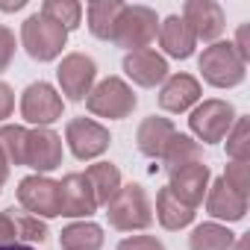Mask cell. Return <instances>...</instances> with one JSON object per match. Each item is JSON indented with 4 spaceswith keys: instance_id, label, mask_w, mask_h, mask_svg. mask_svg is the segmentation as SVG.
I'll return each mask as SVG.
<instances>
[{
    "instance_id": "cell-1",
    "label": "cell",
    "mask_w": 250,
    "mask_h": 250,
    "mask_svg": "<svg viewBox=\"0 0 250 250\" xmlns=\"http://www.w3.org/2000/svg\"><path fill=\"white\" fill-rule=\"evenodd\" d=\"M106 218H109V227H115L121 232L147 229L153 224V206H150L147 191L139 183L121 186L115 191V197L106 203Z\"/></svg>"
},
{
    "instance_id": "cell-2",
    "label": "cell",
    "mask_w": 250,
    "mask_h": 250,
    "mask_svg": "<svg viewBox=\"0 0 250 250\" xmlns=\"http://www.w3.org/2000/svg\"><path fill=\"white\" fill-rule=\"evenodd\" d=\"M156 33H159V15H156V9H150V6H142V3H124V9H121V15H118V24H115V33H112V44H118V47H124L127 53H133V50H145V47H150L153 44V39H156Z\"/></svg>"
},
{
    "instance_id": "cell-3",
    "label": "cell",
    "mask_w": 250,
    "mask_h": 250,
    "mask_svg": "<svg viewBox=\"0 0 250 250\" xmlns=\"http://www.w3.org/2000/svg\"><path fill=\"white\" fill-rule=\"evenodd\" d=\"M200 74L212 88H235L247 77V62L235 53L232 42H215L200 53Z\"/></svg>"
},
{
    "instance_id": "cell-4",
    "label": "cell",
    "mask_w": 250,
    "mask_h": 250,
    "mask_svg": "<svg viewBox=\"0 0 250 250\" xmlns=\"http://www.w3.org/2000/svg\"><path fill=\"white\" fill-rule=\"evenodd\" d=\"M85 106L91 115L97 118H109V121H124L130 118L139 106V97L133 91V85L121 77H106L100 83H94V88L85 97Z\"/></svg>"
},
{
    "instance_id": "cell-5",
    "label": "cell",
    "mask_w": 250,
    "mask_h": 250,
    "mask_svg": "<svg viewBox=\"0 0 250 250\" xmlns=\"http://www.w3.org/2000/svg\"><path fill=\"white\" fill-rule=\"evenodd\" d=\"M21 44L36 62H53L62 56V47L68 44V30L44 18L42 12L30 15L21 24Z\"/></svg>"
},
{
    "instance_id": "cell-6",
    "label": "cell",
    "mask_w": 250,
    "mask_h": 250,
    "mask_svg": "<svg viewBox=\"0 0 250 250\" xmlns=\"http://www.w3.org/2000/svg\"><path fill=\"white\" fill-rule=\"evenodd\" d=\"M235 121V109L229 100H221V97H212V100H203L191 109L188 115V130L194 136V142L200 145H218L227 139L229 127Z\"/></svg>"
},
{
    "instance_id": "cell-7",
    "label": "cell",
    "mask_w": 250,
    "mask_h": 250,
    "mask_svg": "<svg viewBox=\"0 0 250 250\" xmlns=\"http://www.w3.org/2000/svg\"><path fill=\"white\" fill-rule=\"evenodd\" d=\"M62 112H65V100L50 83L39 80V83H30L24 88V94H21V118L27 124L50 127L53 121L62 118Z\"/></svg>"
},
{
    "instance_id": "cell-8",
    "label": "cell",
    "mask_w": 250,
    "mask_h": 250,
    "mask_svg": "<svg viewBox=\"0 0 250 250\" xmlns=\"http://www.w3.org/2000/svg\"><path fill=\"white\" fill-rule=\"evenodd\" d=\"M65 142L80 162H88V159H97L109 150L112 136L103 124H97L91 118H71L65 124Z\"/></svg>"
},
{
    "instance_id": "cell-9",
    "label": "cell",
    "mask_w": 250,
    "mask_h": 250,
    "mask_svg": "<svg viewBox=\"0 0 250 250\" xmlns=\"http://www.w3.org/2000/svg\"><path fill=\"white\" fill-rule=\"evenodd\" d=\"M56 80H59L62 94L68 100L80 103L88 97V91L97 83V62L85 53H68V56H62V62L56 68Z\"/></svg>"
},
{
    "instance_id": "cell-10",
    "label": "cell",
    "mask_w": 250,
    "mask_h": 250,
    "mask_svg": "<svg viewBox=\"0 0 250 250\" xmlns=\"http://www.w3.org/2000/svg\"><path fill=\"white\" fill-rule=\"evenodd\" d=\"M18 203L36 218H59V183L47 174H33L18 183Z\"/></svg>"
},
{
    "instance_id": "cell-11",
    "label": "cell",
    "mask_w": 250,
    "mask_h": 250,
    "mask_svg": "<svg viewBox=\"0 0 250 250\" xmlns=\"http://www.w3.org/2000/svg\"><path fill=\"white\" fill-rule=\"evenodd\" d=\"M197 42H221L224 30H227V15L221 9V3H215V0H186V6H183V15H180Z\"/></svg>"
},
{
    "instance_id": "cell-12",
    "label": "cell",
    "mask_w": 250,
    "mask_h": 250,
    "mask_svg": "<svg viewBox=\"0 0 250 250\" xmlns=\"http://www.w3.org/2000/svg\"><path fill=\"white\" fill-rule=\"evenodd\" d=\"M24 165L36 174H50L62 165V139L50 127H36L27 136V153Z\"/></svg>"
},
{
    "instance_id": "cell-13",
    "label": "cell",
    "mask_w": 250,
    "mask_h": 250,
    "mask_svg": "<svg viewBox=\"0 0 250 250\" xmlns=\"http://www.w3.org/2000/svg\"><path fill=\"white\" fill-rule=\"evenodd\" d=\"M97 212V200L85 174L71 171L59 180V215L65 218H91Z\"/></svg>"
},
{
    "instance_id": "cell-14",
    "label": "cell",
    "mask_w": 250,
    "mask_h": 250,
    "mask_svg": "<svg viewBox=\"0 0 250 250\" xmlns=\"http://www.w3.org/2000/svg\"><path fill=\"white\" fill-rule=\"evenodd\" d=\"M168 177H171V183H168L171 194L177 200H183L186 206H191V209H197L203 203V197L209 191V183H212V171L203 162H191V165H186V168H180Z\"/></svg>"
},
{
    "instance_id": "cell-15",
    "label": "cell",
    "mask_w": 250,
    "mask_h": 250,
    "mask_svg": "<svg viewBox=\"0 0 250 250\" xmlns=\"http://www.w3.org/2000/svg\"><path fill=\"white\" fill-rule=\"evenodd\" d=\"M124 74L142 88H156L159 83L168 80V59L150 47L133 50V53L124 56Z\"/></svg>"
},
{
    "instance_id": "cell-16",
    "label": "cell",
    "mask_w": 250,
    "mask_h": 250,
    "mask_svg": "<svg viewBox=\"0 0 250 250\" xmlns=\"http://www.w3.org/2000/svg\"><path fill=\"white\" fill-rule=\"evenodd\" d=\"M200 100V80L191 74H168V80L159 88V106L171 115L188 112Z\"/></svg>"
},
{
    "instance_id": "cell-17",
    "label": "cell",
    "mask_w": 250,
    "mask_h": 250,
    "mask_svg": "<svg viewBox=\"0 0 250 250\" xmlns=\"http://www.w3.org/2000/svg\"><path fill=\"white\" fill-rule=\"evenodd\" d=\"M206 212L215 218V221H244L247 215V197L244 194H235L224 177H218L215 183H209V191H206Z\"/></svg>"
},
{
    "instance_id": "cell-18",
    "label": "cell",
    "mask_w": 250,
    "mask_h": 250,
    "mask_svg": "<svg viewBox=\"0 0 250 250\" xmlns=\"http://www.w3.org/2000/svg\"><path fill=\"white\" fill-rule=\"evenodd\" d=\"M177 136V127H174V121L171 118H162V115H150L139 124V130H136V145L139 150L147 156V159H162L168 142Z\"/></svg>"
},
{
    "instance_id": "cell-19",
    "label": "cell",
    "mask_w": 250,
    "mask_h": 250,
    "mask_svg": "<svg viewBox=\"0 0 250 250\" xmlns=\"http://www.w3.org/2000/svg\"><path fill=\"white\" fill-rule=\"evenodd\" d=\"M159 44L171 59H188L197 47V39L191 33V27L180 18V15H168L165 21H159Z\"/></svg>"
},
{
    "instance_id": "cell-20",
    "label": "cell",
    "mask_w": 250,
    "mask_h": 250,
    "mask_svg": "<svg viewBox=\"0 0 250 250\" xmlns=\"http://www.w3.org/2000/svg\"><path fill=\"white\" fill-rule=\"evenodd\" d=\"M124 3L121 0H91L85 6V18H88V33L100 42H109L112 33H115V24H118V15H121Z\"/></svg>"
},
{
    "instance_id": "cell-21",
    "label": "cell",
    "mask_w": 250,
    "mask_h": 250,
    "mask_svg": "<svg viewBox=\"0 0 250 250\" xmlns=\"http://www.w3.org/2000/svg\"><path fill=\"white\" fill-rule=\"evenodd\" d=\"M156 218H159V224H162L165 229L177 232V229H186V227L194 221V209L186 206L183 200H177V197L171 194V188L165 186V188H159V194H156Z\"/></svg>"
},
{
    "instance_id": "cell-22",
    "label": "cell",
    "mask_w": 250,
    "mask_h": 250,
    "mask_svg": "<svg viewBox=\"0 0 250 250\" xmlns=\"http://www.w3.org/2000/svg\"><path fill=\"white\" fill-rule=\"evenodd\" d=\"M62 250H100L103 247V227L94 221H74L59 232Z\"/></svg>"
},
{
    "instance_id": "cell-23",
    "label": "cell",
    "mask_w": 250,
    "mask_h": 250,
    "mask_svg": "<svg viewBox=\"0 0 250 250\" xmlns=\"http://www.w3.org/2000/svg\"><path fill=\"white\" fill-rule=\"evenodd\" d=\"M85 180L91 186V194L97 200V209L106 206L115 197V191L121 188V171L112 162H94V165H88L85 168Z\"/></svg>"
},
{
    "instance_id": "cell-24",
    "label": "cell",
    "mask_w": 250,
    "mask_h": 250,
    "mask_svg": "<svg viewBox=\"0 0 250 250\" xmlns=\"http://www.w3.org/2000/svg\"><path fill=\"white\" fill-rule=\"evenodd\" d=\"M200 156H203V147H200L191 136L177 133V136L168 142L165 153H162V168H165L168 174H174V171H180V168H186V165H191V162H203Z\"/></svg>"
},
{
    "instance_id": "cell-25",
    "label": "cell",
    "mask_w": 250,
    "mask_h": 250,
    "mask_svg": "<svg viewBox=\"0 0 250 250\" xmlns=\"http://www.w3.org/2000/svg\"><path fill=\"white\" fill-rule=\"evenodd\" d=\"M232 244H235V232L227 229V227L218 224V221L200 224V227H194V232L188 235V247H191V250H232Z\"/></svg>"
},
{
    "instance_id": "cell-26",
    "label": "cell",
    "mask_w": 250,
    "mask_h": 250,
    "mask_svg": "<svg viewBox=\"0 0 250 250\" xmlns=\"http://www.w3.org/2000/svg\"><path fill=\"white\" fill-rule=\"evenodd\" d=\"M39 12L44 18H50L53 24L65 27L68 33L77 30L80 21H83V3H77V0H44Z\"/></svg>"
},
{
    "instance_id": "cell-27",
    "label": "cell",
    "mask_w": 250,
    "mask_h": 250,
    "mask_svg": "<svg viewBox=\"0 0 250 250\" xmlns=\"http://www.w3.org/2000/svg\"><path fill=\"white\" fill-rule=\"evenodd\" d=\"M27 136L30 130L18 127V124H6V127H0V153L9 165H24V153H27Z\"/></svg>"
},
{
    "instance_id": "cell-28",
    "label": "cell",
    "mask_w": 250,
    "mask_h": 250,
    "mask_svg": "<svg viewBox=\"0 0 250 250\" xmlns=\"http://www.w3.org/2000/svg\"><path fill=\"white\" fill-rule=\"evenodd\" d=\"M227 156L232 162H250V118L235 115L232 127L227 133Z\"/></svg>"
},
{
    "instance_id": "cell-29",
    "label": "cell",
    "mask_w": 250,
    "mask_h": 250,
    "mask_svg": "<svg viewBox=\"0 0 250 250\" xmlns=\"http://www.w3.org/2000/svg\"><path fill=\"white\" fill-rule=\"evenodd\" d=\"M12 212V218H15V227H18V241L21 244H42V241H47V235H50V229H47V224L42 221V218H36V215H30V212H15V209H9Z\"/></svg>"
},
{
    "instance_id": "cell-30",
    "label": "cell",
    "mask_w": 250,
    "mask_h": 250,
    "mask_svg": "<svg viewBox=\"0 0 250 250\" xmlns=\"http://www.w3.org/2000/svg\"><path fill=\"white\" fill-rule=\"evenodd\" d=\"M224 183L235 194H244L247 197V188H250V162H229L227 165V174H224Z\"/></svg>"
},
{
    "instance_id": "cell-31",
    "label": "cell",
    "mask_w": 250,
    "mask_h": 250,
    "mask_svg": "<svg viewBox=\"0 0 250 250\" xmlns=\"http://www.w3.org/2000/svg\"><path fill=\"white\" fill-rule=\"evenodd\" d=\"M15 33L6 27V24H0V71H6L15 59Z\"/></svg>"
},
{
    "instance_id": "cell-32",
    "label": "cell",
    "mask_w": 250,
    "mask_h": 250,
    "mask_svg": "<svg viewBox=\"0 0 250 250\" xmlns=\"http://www.w3.org/2000/svg\"><path fill=\"white\" fill-rule=\"evenodd\" d=\"M118 250H165V244L156 235H130L118 241Z\"/></svg>"
},
{
    "instance_id": "cell-33",
    "label": "cell",
    "mask_w": 250,
    "mask_h": 250,
    "mask_svg": "<svg viewBox=\"0 0 250 250\" xmlns=\"http://www.w3.org/2000/svg\"><path fill=\"white\" fill-rule=\"evenodd\" d=\"M6 244H18V227L9 209L0 212V247H6Z\"/></svg>"
},
{
    "instance_id": "cell-34",
    "label": "cell",
    "mask_w": 250,
    "mask_h": 250,
    "mask_svg": "<svg viewBox=\"0 0 250 250\" xmlns=\"http://www.w3.org/2000/svg\"><path fill=\"white\" fill-rule=\"evenodd\" d=\"M232 47H235V53H238L244 62H250V24H241V27L235 30Z\"/></svg>"
},
{
    "instance_id": "cell-35",
    "label": "cell",
    "mask_w": 250,
    "mask_h": 250,
    "mask_svg": "<svg viewBox=\"0 0 250 250\" xmlns=\"http://www.w3.org/2000/svg\"><path fill=\"white\" fill-rule=\"evenodd\" d=\"M12 112H15V91H12V85L0 83V124H3Z\"/></svg>"
},
{
    "instance_id": "cell-36",
    "label": "cell",
    "mask_w": 250,
    "mask_h": 250,
    "mask_svg": "<svg viewBox=\"0 0 250 250\" xmlns=\"http://www.w3.org/2000/svg\"><path fill=\"white\" fill-rule=\"evenodd\" d=\"M27 6V0H0V12H18Z\"/></svg>"
},
{
    "instance_id": "cell-37",
    "label": "cell",
    "mask_w": 250,
    "mask_h": 250,
    "mask_svg": "<svg viewBox=\"0 0 250 250\" xmlns=\"http://www.w3.org/2000/svg\"><path fill=\"white\" fill-rule=\"evenodd\" d=\"M6 180H9V162L3 159V153H0V188L6 186Z\"/></svg>"
},
{
    "instance_id": "cell-38",
    "label": "cell",
    "mask_w": 250,
    "mask_h": 250,
    "mask_svg": "<svg viewBox=\"0 0 250 250\" xmlns=\"http://www.w3.org/2000/svg\"><path fill=\"white\" fill-rule=\"evenodd\" d=\"M232 250H250V235H241V238H235Z\"/></svg>"
},
{
    "instance_id": "cell-39",
    "label": "cell",
    "mask_w": 250,
    "mask_h": 250,
    "mask_svg": "<svg viewBox=\"0 0 250 250\" xmlns=\"http://www.w3.org/2000/svg\"><path fill=\"white\" fill-rule=\"evenodd\" d=\"M0 250H36V247H30V244H6V247H0Z\"/></svg>"
}]
</instances>
